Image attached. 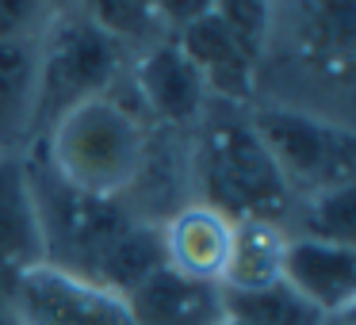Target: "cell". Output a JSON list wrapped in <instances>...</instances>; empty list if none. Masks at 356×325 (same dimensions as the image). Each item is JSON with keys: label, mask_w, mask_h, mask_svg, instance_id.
<instances>
[{"label": "cell", "mask_w": 356, "mask_h": 325, "mask_svg": "<svg viewBox=\"0 0 356 325\" xmlns=\"http://www.w3.org/2000/svg\"><path fill=\"white\" fill-rule=\"evenodd\" d=\"M188 172L195 203L230 222L261 218L287 230L295 215V195L249 123V108L226 100L207 103L203 119L188 131Z\"/></svg>", "instance_id": "obj_1"}, {"label": "cell", "mask_w": 356, "mask_h": 325, "mask_svg": "<svg viewBox=\"0 0 356 325\" xmlns=\"http://www.w3.org/2000/svg\"><path fill=\"white\" fill-rule=\"evenodd\" d=\"M19 161H24V176L42 233V264L92 283L100 256L131 226V207L123 203V195H96L73 188L50 165L42 138L27 142L19 149Z\"/></svg>", "instance_id": "obj_2"}, {"label": "cell", "mask_w": 356, "mask_h": 325, "mask_svg": "<svg viewBox=\"0 0 356 325\" xmlns=\"http://www.w3.org/2000/svg\"><path fill=\"white\" fill-rule=\"evenodd\" d=\"M131 50L104 35L77 4L54 12L39 35L31 138H42L73 108L108 96L131 73Z\"/></svg>", "instance_id": "obj_3"}, {"label": "cell", "mask_w": 356, "mask_h": 325, "mask_svg": "<svg viewBox=\"0 0 356 325\" xmlns=\"http://www.w3.org/2000/svg\"><path fill=\"white\" fill-rule=\"evenodd\" d=\"M149 123L111 96L88 100L62 115L47 134V157L73 188L96 195H123L146 157Z\"/></svg>", "instance_id": "obj_4"}, {"label": "cell", "mask_w": 356, "mask_h": 325, "mask_svg": "<svg viewBox=\"0 0 356 325\" xmlns=\"http://www.w3.org/2000/svg\"><path fill=\"white\" fill-rule=\"evenodd\" d=\"M249 123L295 203L325 188L356 184V131L348 123L268 100L249 103Z\"/></svg>", "instance_id": "obj_5"}, {"label": "cell", "mask_w": 356, "mask_h": 325, "mask_svg": "<svg viewBox=\"0 0 356 325\" xmlns=\"http://www.w3.org/2000/svg\"><path fill=\"white\" fill-rule=\"evenodd\" d=\"M272 8L291 12V24L268 19L261 47V65L287 58L295 77L322 88L325 115L330 103H348L353 88V50H356V0H272ZM333 119V115H330Z\"/></svg>", "instance_id": "obj_6"}, {"label": "cell", "mask_w": 356, "mask_h": 325, "mask_svg": "<svg viewBox=\"0 0 356 325\" xmlns=\"http://www.w3.org/2000/svg\"><path fill=\"white\" fill-rule=\"evenodd\" d=\"M8 302L19 325H138L123 294L50 264L12 276Z\"/></svg>", "instance_id": "obj_7"}, {"label": "cell", "mask_w": 356, "mask_h": 325, "mask_svg": "<svg viewBox=\"0 0 356 325\" xmlns=\"http://www.w3.org/2000/svg\"><path fill=\"white\" fill-rule=\"evenodd\" d=\"M131 85L146 111L149 126L188 134L203 119L211 103L203 73L188 62V54L177 47V39H161L154 47L138 50L131 62Z\"/></svg>", "instance_id": "obj_8"}, {"label": "cell", "mask_w": 356, "mask_h": 325, "mask_svg": "<svg viewBox=\"0 0 356 325\" xmlns=\"http://www.w3.org/2000/svg\"><path fill=\"white\" fill-rule=\"evenodd\" d=\"M177 47L188 54V62L203 73L211 100H226L249 108L257 103V73L261 54L226 24L218 12H207L203 19L188 24L180 35H172Z\"/></svg>", "instance_id": "obj_9"}, {"label": "cell", "mask_w": 356, "mask_h": 325, "mask_svg": "<svg viewBox=\"0 0 356 325\" xmlns=\"http://www.w3.org/2000/svg\"><path fill=\"white\" fill-rule=\"evenodd\" d=\"M280 283H287L322 317L353 314L356 306V245L295 238L287 233Z\"/></svg>", "instance_id": "obj_10"}, {"label": "cell", "mask_w": 356, "mask_h": 325, "mask_svg": "<svg viewBox=\"0 0 356 325\" xmlns=\"http://www.w3.org/2000/svg\"><path fill=\"white\" fill-rule=\"evenodd\" d=\"M161 233H165V264L172 272L200 279V283H222L234 238V222L226 215L203 207V203H188L161 226Z\"/></svg>", "instance_id": "obj_11"}, {"label": "cell", "mask_w": 356, "mask_h": 325, "mask_svg": "<svg viewBox=\"0 0 356 325\" xmlns=\"http://www.w3.org/2000/svg\"><path fill=\"white\" fill-rule=\"evenodd\" d=\"M127 306L138 325H218L222 287L188 279L165 264L127 294Z\"/></svg>", "instance_id": "obj_12"}, {"label": "cell", "mask_w": 356, "mask_h": 325, "mask_svg": "<svg viewBox=\"0 0 356 325\" xmlns=\"http://www.w3.org/2000/svg\"><path fill=\"white\" fill-rule=\"evenodd\" d=\"M42 264V233L19 149H0V276Z\"/></svg>", "instance_id": "obj_13"}, {"label": "cell", "mask_w": 356, "mask_h": 325, "mask_svg": "<svg viewBox=\"0 0 356 325\" xmlns=\"http://www.w3.org/2000/svg\"><path fill=\"white\" fill-rule=\"evenodd\" d=\"M39 39L0 42V149H24L31 142Z\"/></svg>", "instance_id": "obj_14"}, {"label": "cell", "mask_w": 356, "mask_h": 325, "mask_svg": "<svg viewBox=\"0 0 356 325\" xmlns=\"http://www.w3.org/2000/svg\"><path fill=\"white\" fill-rule=\"evenodd\" d=\"M287 230L276 222L245 218L234 222L230 256L222 272V291H261V287L280 283V264H284Z\"/></svg>", "instance_id": "obj_15"}, {"label": "cell", "mask_w": 356, "mask_h": 325, "mask_svg": "<svg viewBox=\"0 0 356 325\" xmlns=\"http://www.w3.org/2000/svg\"><path fill=\"white\" fill-rule=\"evenodd\" d=\"M157 268H165V233L157 222H142V218H131L123 233L108 245V253L96 264L92 283L108 287L115 294H131L142 279H149Z\"/></svg>", "instance_id": "obj_16"}, {"label": "cell", "mask_w": 356, "mask_h": 325, "mask_svg": "<svg viewBox=\"0 0 356 325\" xmlns=\"http://www.w3.org/2000/svg\"><path fill=\"white\" fill-rule=\"evenodd\" d=\"M222 314L238 317L245 325H322L325 322L287 283H272V287H261V291H222Z\"/></svg>", "instance_id": "obj_17"}, {"label": "cell", "mask_w": 356, "mask_h": 325, "mask_svg": "<svg viewBox=\"0 0 356 325\" xmlns=\"http://www.w3.org/2000/svg\"><path fill=\"white\" fill-rule=\"evenodd\" d=\"M77 8L85 12L104 35L123 42L131 54L169 39L161 19H157L154 0H77Z\"/></svg>", "instance_id": "obj_18"}, {"label": "cell", "mask_w": 356, "mask_h": 325, "mask_svg": "<svg viewBox=\"0 0 356 325\" xmlns=\"http://www.w3.org/2000/svg\"><path fill=\"white\" fill-rule=\"evenodd\" d=\"M295 238H314V241H333V245H353L356 241V184L325 188L307 199L295 203Z\"/></svg>", "instance_id": "obj_19"}, {"label": "cell", "mask_w": 356, "mask_h": 325, "mask_svg": "<svg viewBox=\"0 0 356 325\" xmlns=\"http://www.w3.org/2000/svg\"><path fill=\"white\" fill-rule=\"evenodd\" d=\"M215 12L261 54L264 35H268V19H272V0H211Z\"/></svg>", "instance_id": "obj_20"}, {"label": "cell", "mask_w": 356, "mask_h": 325, "mask_svg": "<svg viewBox=\"0 0 356 325\" xmlns=\"http://www.w3.org/2000/svg\"><path fill=\"white\" fill-rule=\"evenodd\" d=\"M54 12L42 0H0V42L8 39H39Z\"/></svg>", "instance_id": "obj_21"}, {"label": "cell", "mask_w": 356, "mask_h": 325, "mask_svg": "<svg viewBox=\"0 0 356 325\" xmlns=\"http://www.w3.org/2000/svg\"><path fill=\"white\" fill-rule=\"evenodd\" d=\"M157 8V19H161L165 35H180L188 24H195V19H203L207 12H215V4L211 0H154Z\"/></svg>", "instance_id": "obj_22"}, {"label": "cell", "mask_w": 356, "mask_h": 325, "mask_svg": "<svg viewBox=\"0 0 356 325\" xmlns=\"http://www.w3.org/2000/svg\"><path fill=\"white\" fill-rule=\"evenodd\" d=\"M42 4H47L50 12H62V8H73V4H77V0H42Z\"/></svg>", "instance_id": "obj_23"}, {"label": "cell", "mask_w": 356, "mask_h": 325, "mask_svg": "<svg viewBox=\"0 0 356 325\" xmlns=\"http://www.w3.org/2000/svg\"><path fill=\"white\" fill-rule=\"evenodd\" d=\"M322 325H353V314H337V317H325Z\"/></svg>", "instance_id": "obj_24"}, {"label": "cell", "mask_w": 356, "mask_h": 325, "mask_svg": "<svg viewBox=\"0 0 356 325\" xmlns=\"http://www.w3.org/2000/svg\"><path fill=\"white\" fill-rule=\"evenodd\" d=\"M218 325H245V322H238V317H226V314H222V322H218Z\"/></svg>", "instance_id": "obj_25"}]
</instances>
